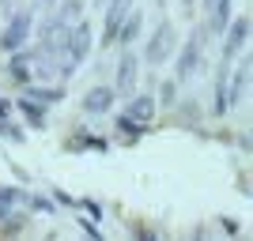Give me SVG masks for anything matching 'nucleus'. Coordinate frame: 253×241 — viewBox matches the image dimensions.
Returning a JSON list of instances; mask_svg holds the SVG:
<instances>
[{"label": "nucleus", "instance_id": "obj_20", "mask_svg": "<svg viewBox=\"0 0 253 241\" xmlns=\"http://www.w3.org/2000/svg\"><path fill=\"white\" fill-rule=\"evenodd\" d=\"M11 113V102H4V98H0V117H8Z\"/></svg>", "mask_w": 253, "mask_h": 241}, {"label": "nucleus", "instance_id": "obj_4", "mask_svg": "<svg viewBox=\"0 0 253 241\" xmlns=\"http://www.w3.org/2000/svg\"><path fill=\"white\" fill-rule=\"evenodd\" d=\"M170 49H174V27H170V23H159L155 34L148 38L144 57H148V64H163V61L170 57Z\"/></svg>", "mask_w": 253, "mask_h": 241}, {"label": "nucleus", "instance_id": "obj_5", "mask_svg": "<svg viewBox=\"0 0 253 241\" xmlns=\"http://www.w3.org/2000/svg\"><path fill=\"white\" fill-rule=\"evenodd\" d=\"M136 75H140V57L136 53H121V61H117V83H114V95H132L136 91Z\"/></svg>", "mask_w": 253, "mask_h": 241}, {"label": "nucleus", "instance_id": "obj_12", "mask_svg": "<svg viewBox=\"0 0 253 241\" xmlns=\"http://www.w3.org/2000/svg\"><path fill=\"white\" fill-rule=\"evenodd\" d=\"M227 23H231V0H215L208 8V23L204 27H208V34H223Z\"/></svg>", "mask_w": 253, "mask_h": 241}, {"label": "nucleus", "instance_id": "obj_13", "mask_svg": "<svg viewBox=\"0 0 253 241\" xmlns=\"http://www.w3.org/2000/svg\"><path fill=\"white\" fill-rule=\"evenodd\" d=\"M11 75H15L19 83H31V61H27L23 49H15V57H11Z\"/></svg>", "mask_w": 253, "mask_h": 241}, {"label": "nucleus", "instance_id": "obj_19", "mask_svg": "<svg viewBox=\"0 0 253 241\" xmlns=\"http://www.w3.org/2000/svg\"><path fill=\"white\" fill-rule=\"evenodd\" d=\"M174 87H178V79H170V83H163V102H174Z\"/></svg>", "mask_w": 253, "mask_h": 241}, {"label": "nucleus", "instance_id": "obj_18", "mask_svg": "<svg viewBox=\"0 0 253 241\" xmlns=\"http://www.w3.org/2000/svg\"><path fill=\"white\" fill-rule=\"evenodd\" d=\"M27 204H31L34 211H45V215H49V211H53V204H49V200H45V196H31V200H27Z\"/></svg>", "mask_w": 253, "mask_h": 241}, {"label": "nucleus", "instance_id": "obj_21", "mask_svg": "<svg viewBox=\"0 0 253 241\" xmlns=\"http://www.w3.org/2000/svg\"><path fill=\"white\" fill-rule=\"evenodd\" d=\"M53 0H34V8H49Z\"/></svg>", "mask_w": 253, "mask_h": 241}, {"label": "nucleus", "instance_id": "obj_6", "mask_svg": "<svg viewBox=\"0 0 253 241\" xmlns=\"http://www.w3.org/2000/svg\"><path fill=\"white\" fill-rule=\"evenodd\" d=\"M31 23H34V15H31V11H19V15H11L8 31L0 34V49H8V53L23 49V42H27V34H31Z\"/></svg>", "mask_w": 253, "mask_h": 241}, {"label": "nucleus", "instance_id": "obj_15", "mask_svg": "<svg viewBox=\"0 0 253 241\" xmlns=\"http://www.w3.org/2000/svg\"><path fill=\"white\" fill-rule=\"evenodd\" d=\"M23 192L19 189H8V185H0V219H4V215H8L11 211V204H23Z\"/></svg>", "mask_w": 253, "mask_h": 241}, {"label": "nucleus", "instance_id": "obj_16", "mask_svg": "<svg viewBox=\"0 0 253 241\" xmlns=\"http://www.w3.org/2000/svg\"><path fill=\"white\" fill-rule=\"evenodd\" d=\"M19 113L31 117V125H38V128L45 125V109H42L38 102H31V98H23V102H19Z\"/></svg>", "mask_w": 253, "mask_h": 241}, {"label": "nucleus", "instance_id": "obj_22", "mask_svg": "<svg viewBox=\"0 0 253 241\" xmlns=\"http://www.w3.org/2000/svg\"><path fill=\"white\" fill-rule=\"evenodd\" d=\"M211 4H215V0H204V11H208V8H211Z\"/></svg>", "mask_w": 253, "mask_h": 241}, {"label": "nucleus", "instance_id": "obj_7", "mask_svg": "<svg viewBox=\"0 0 253 241\" xmlns=\"http://www.w3.org/2000/svg\"><path fill=\"white\" fill-rule=\"evenodd\" d=\"M128 11H132V0H110V8H106V23H102V45H114L117 27L125 23Z\"/></svg>", "mask_w": 253, "mask_h": 241}, {"label": "nucleus", "instance_id": "obj_14", "mask_svg": "<svg viewBox=\"0 0 253 241\" xmlns=\"http://www.w3.org/2000/svg\"><path fill=\"white\" fill-rule=\"evenodd\" d=\"M106 151V139H98V136H72L68 139V151Z\"/></svg>", "mask_w": 253, "mask_h": 241}, {"label": "nucleus", "instance_id": "obj_8", "mask_svg": "<svg viewBox=\"0 0 253 241\" xmlns=\"http://www.w3.org/2000/svg\"><path fill=\"white\" fill-rule=\"evenodd\" d=\"M246 87H250V64H238V72L234 75H227V109H231V105H238L246 98Z\"/></svg>", "mask_w": 253, "mask_h": 241}, {"label": "nucleus", "instance_id": "obj_17", "mask_svg": "<svg viewBox=\"0 0 253 241\" xmlns=\"http://www.w3.org/2000/svg\"><path fill=\"white\" fill-rule=\"evenodd\" d=\"M23 226H27V219H23V215H15V219H4V226H0V230H4V234L11 238V234H19Z\"/></svg>", "mask_w": 253, "mask_h": 241}, {"label": "nucleus", "instance_id": "obj_1", "mask_svg": "<svg viewBox=\"0 0 253 241\" xmlns=\"http://www.w3.org/2000/svg\"><path fill=\"white\" fill-rule=\"evenodd\" d=\"M76 19H84V0H64L42 27V49L45 53L64 49V38H68V31H72Z\"/></svg>", "mask_w": 253, "mask_h": 241}, {"label": "nucleus", "instance_id": "obj_9", "mask_svg": "<svg viewBox=\"0 0 253 241\" xmlns=\"http://www.w3.org/2000/svg\"><path fill=\"white\" fill-rule=\"evenodd\" d=\"M125 117H128V121H136V125H148L151 117H155V98H151V95H128Z\"/></svg>", "mask_w": 253, "mask_h": 241}, {"label": "nucleus", "instance_id": "obj_10", "mask_svg": "<svg viewBox=\"0 0 253 241\" xmlns=\"http://www.w3.org/2000/svg\"><path fill=\"white\" fill-rule=\"evenodd\" d=\"M227 31H231V34H227V45H223V61H231L234 53L246 45V38H250V19L242 15L238 23H227Z\"/></svg>", "mask_w": 253, "mask_h": 241}, {"label": "nucleus", "instance_id": "obj_2", "mask_svg": "<svg viewBox=\"0 0 253 241\" xmlns=\"http://www.w3.org/2000/svg\"><path fill=\"white\" fill-rule=\"evenodd\" d=\"M91 45H95L91 23H87V19H76V23H72V31H68V38H64V53H68L64 72H68V68H76V64H84V61H87V53H91Z\"/></svg>", "mask_w": 253, "mask_h": 241}, {"label": "nucleus", "instance_id": "obj_23", "mask_svg": "<svg viewBox=\"0 0 253 241\" xmlns=\"http://www.w3.org/2000/svg\"><path fill=\"white\" fill-rule=\"evenodd\" d=\"M0 4H4V0H0Z\"/></svg>", "mask_w": 253, "mask_h": 241}, {"label": "nucleus", "instance_id": "obj_3", "mask_svg": "<svg viewBox=\"0 0 253 241\" xmlns=\"http://www.w3.org/2000/svg\"><path fill=\"white\" fill-rule=\"evenodd\" d=\"M204 34H208V27H197V31L189 34V42L181 45V57H178V72H174V79H189V75L201 68V57H204Z\"/></svg>", "mask_w": 253, "mask_h": 241}, {"label": "nucleus", "instance_id": "obj_11", "mask_svg": "<svg viewBox=\"0 0 253 241\" xmlns=\"http://www.w3.org/2000/svg\"><path fill=\"white\" fill-rule=\"evenodd\" d=\"M114 87H95V91H87L84 95V109L87 113H106L110 105H114Z\"/></svg>", "mask_w": 253, "mask_h": 241}]
</instances>
